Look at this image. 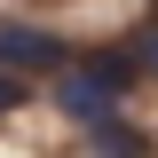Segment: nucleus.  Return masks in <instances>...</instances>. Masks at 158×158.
<instances>
[{
	"label": "nucleus",
	"instance_id": "nucleus-1",
	"mask_svg": "<svg viewBox=\"0 0 158 158\" xmlns=\"http://www.w3.org/2000/svg\"><path fill=\"white\" fill-rule=\"evenodd\" d=\"M135 87H142V71H135V56H127V40H118V48H79V56L48 79V111L87 135V127H103L111 111H127Z\"/></svg>",
	"mask_w": 158,
	"mask_h": 158
},
{
	"label": "nucleus",
	"instance_id": "nucleus-2",
	"mask_svg": "<svg viewBox=\"0 0 158 158\" xmlns=\"http://www.w3.org/2000/svg\"><path fill=\"white\" fill-rule=\"evenodd\" d=\"M71 56H79V48L63 40V24H48V16H0V71H16V79H56Z\"/></svg>",
	"mask_w": 158,
	"mask_h": 158
},
{
	"label": "nucleus",
	"instance_id": "nucleus-3",
	"mask_svg": "<svg viewBox=\"0 0 158 158\" xmlns=\"http://www.w3.org/2000/svg\"><path fill=\"white\" fill-rule=\"evenodd\" d=\"M87 158H150V135L127 111H111L103 127H87Z\"/></svg>",
	"mask_w": 158,
	"mask_h": 158
},
{
	"label": "nucleus",
	"instance_id": "nucleus-4",
	"mask_svg": "<svg viewBox=\"0 0 158 158\" xmlns=\"http://www.w3.org/2000/svg\"><path fill=\"white\" fill-rule=\"evenodd\" d=\"M127 56H135V71H142V79H158V16H142L135 32H127Z\"/></svg>",
	"mask_w": 158,
	"mask_h": 158
},
{
	"label": "nucleus",
	"instance_id": "nucleus-5",
	"mask_svg": "<svg viewBox=\"0 0 158 158\" xmlns=\"http://www.w3.org/2000/svg\"><path fill=\"white\" fill-rule=\"evenodd\" d=\"M16 111H32V79H16V71H0V127Z\"/></svg>",
	"mask_w": 158,
	"mask_h": 158
},
{
	"label": "nucleus",
	"instance_id": "nucleus-6",
	"mask_svg": "<svg viewBox=\"0 0 158 158\" xmlns=\"http://www.w3.org/2000/svg\"><path fill=\"white\" fill-rule=\"evenodd\" d=\"M150 16H158V0H150Z\"/></svg>",
	"mask_w": 158,
	"mask_h": 158
}]
</instances>
